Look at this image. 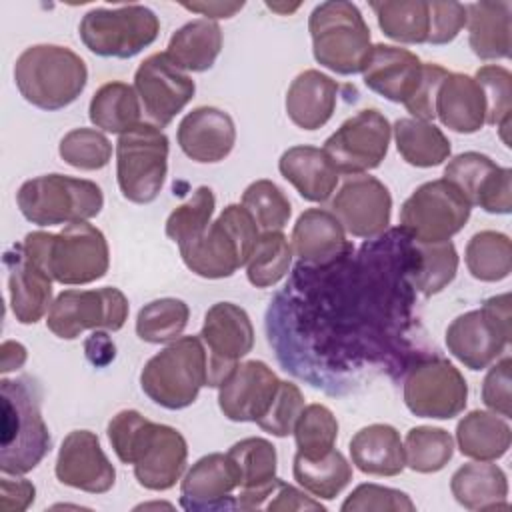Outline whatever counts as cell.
Returning <instances> with one entry per match:
<instances>
[{"mask_svg":"<svg viewBox=\"0 0 512 512\" xmlns=\"http://www.w3.org/2000/svg\"><path fill=\"white\" fill-rule=\"evenodd\" d=\"M106 432L118 460L134 466V476L146 490H170L180 480L188 444L176 428L156 424L138 410H120Z\"/></svg>","mask_w":512,"mask_h":512,"instance_id":"obj_1","label":"cell"},{"mask_svg":"<svg viewBox=\"0 0 512 512\" xmlns=\"http://www.w3.org/2000/svg\"><path fill=\"white\" fill-rule=\"evenodd\" d=\"M0 396V470L8 476H22L36 468L52 446L40 410L42 388L32 376L2 378Z\"/></svg>","mask_w":512,"mask_h":512,"instance_id":"obj_2","label":"cell"},{"mask_svg":"<svg viewBox=\"0 0 512 512\" xmlns=\"http://www.w3.org/2000/svg\"><path fill=\"white\" fill-rule=\"evenodd\" d=\"M22 248L52 280L66 286L96 282L110 266L108 242L102 230L88 222L66 224L64 230L56 234L40 230L28 232Z\"/></svg>","mask_w":512,"mask_h":512,"instance_id":"obj_3","label":"cell"},{"mask_svg":"<svg viewBox=\"0 0 512 512\" xmlns=\"http://www.w3.org/2000/svg\"><path fill=\"white\" fill-rule=\"evenodd\" d=\"M14 82L26 102L40 110L70 106L86 88V62L58 44L28 46L14 64Z\"/></svg>","mask_w":512,"mask_h":512,"instance_id":"obj_4","label":"cell"},{"mask_svg":"<svg viewBox=\"0 0 512 512\" xmlns=\"http://www.w3.org/2000/svg\"><path fill=\"white\" fill-rule=\"evenodd\" d=\"M258 236V226L248 210L242 204H228L198 240L178 250L186 268L196 276L220 280L246 266Z\"/></svg>","mask_w":512,"mask_h":512,"instance_id":"obj_5","label":"cell"},{"mask_svg":"<svg viewBox=\"0 0 512 512\" xmlns=\"http://www.w3.org/2000/svg\"><path fill=\"white\" fill-rule=\"evenodd\" d=\"M208 384V356L200 336H182L154 354L140 372L142 392L162 408L182 410L194 404Z\"/></svg>","mask_w":512,"mask_h":512,"instance_id":"obj_6","label":"cell"},{"mask_svg":"<svg viewBox=\"0 0 512 512\" xmlns=\"http://www.w3.org/2000/svg\"><path fill=\"white\" fill-rule=\"evenodd\" d=\"M308 30L320 66L342 76L362 72L372 44L370 28L356 4L344 0L318 4L308 18Z\"/></svg>","mask_w":512,"mask_h":512,"instance_id":"obj_7","label":"cell"},{"mask_svg":"<svg viewBox=\"0 0 512 512\" xmlns=\"http://www.w3.org/2000/svg\"><path fill=\"white\" fill-rule=\"evenodd\" d=\"M22 216L36 226L86 222L104 206L102 188L86 178L44 174L26 180L16 192Z\"/></svg>","mask_w":512,"mask_h":512,"instance_id":"obj_8","label":"cell"},{"mask_svg":"<svg viewBox=\"0 0 512 512\" xmlns=\"http://www.w3.org/2000/svg\"><path fill=\"white\" fill-rule=\"evenodd\" d=\"M168 172V136L140 122L116 142V180L122 196L134 204L158 198Z\"/></svg>","mask_w":512,"mask_h":512,"instance_id":"obj_9","label":"cell"},{"mask_svg":"<svg viewBox=\"0 0 512 512\" xmlns=\"http://www.w3.org/2000/svg\"><path fill=\"white\" fill-rule=\"evenodd\" d=\"M512 336L510 294L488 298L482 308L456 316L446 328L448 352L470 370H484L506 350Z\"/></svg>","mask_w":512,"mask_h":512,"instance_id":"obj_10","label":"cell"},{"mask_svg":"<svg viewBox=\"0 0 512 512\" xmlns=\"http://www.w3.org/2000/svg\"><path fill=\"white\" fill-rule=\"evenodd\" d=\"M160 32L158 16L142 4L92 8L78 26L84 46L102 58H132L150 46Z\"/></svg>","mask_w":512,"mask_h":512,"instance_id":"obj_11","label":"cell"},{"mask_svg":"<svg viewBox=\"0 0 512 512\" xmlns=\"http://www.w3.org/2000/svg\"><path fill=\"white\" fill-rule=\"evenodd\" d=\"M472 206L446 178L420 184L400 208V228L422 244L446 242L470 218Z\"/></svg>","mask_w":512,"mask_h":512,"instance_id":"obj_12","label":"cell"},{"mask_svg":"<svg viewBox=\"0 0 512 512\" xmlns=\"http://www.w3.org/2000/svg\"><path fill=\"white\" fill-rule=\"evenodd\" d=\"M128 298L112 286L96 290H64L52 302L46 326L62 338L74 340L84 330H120L128 318Z\"/></svg>","mask_w":512,"mask_h":512,"instance_id":"obj_13","label":"cell"},{"mask_svg":"<svg viewBox=\"0 0 512 512\" xmlns=\"http://www.w3.org/2000/svg\"><path fill=\"white\" fill-rule=\"evenodd\" d=\"M392 126L376 108H364L326 138L324 152L338 174H364L382 164L388 154Z\"/></svg>","mask_w":512,"mask_h":512,"instance_id":"obj_14","label":"cell"},{"mask_svg":"<svg viewBox=\"0 0 512 512\" xmlns=\"http://www.w3.org/2000/svg\"><path fill=\"white\" fill-rule=\"evenodd\" d=\"M402 396L414 416L450 420L466 408L468 384L452 362L436 356L408 370Z\"/></svg>","mask_w":512,"mask_h":512,"instance_id":"obj_15","label":"cell"},{"mask_svg":"<svg viewBox=\"0 0 512 512\" xmlns=\"http://www.w3.org/2000/svg\"><path fill=\"white\" fill-rule=\"evenodd\" d=\"M200 338L208 352V384L220 382L236 368L254 346V326L248 312L234 302H216L204 314Z\"/></svg>","mask_w":512,"mask_h":512,"instance_id":"obj_16","label":"cell"},{"mask_svg":"<svg viewBox=\"0 0 512 512\" xmlns=\"http://www.w3.org/2000/svg\"><path fill=\"white\" fill-rule=\"evenodd\" d=\"M134 90L150 124L164 128L194 98L196 84L166 52H156L136 68Z\"/></svg>","mask_w":512,"mask_h":512,"instance_id":"obj_17","label":"cell"},{"mask_svg":"<svg viewBox=\"0 0 512 512\" xmlns=\"http://www.w3.org/2000/svg\"><path fill=\"white\" fill-rule=\"evenodd\" d=\"M330 212L354 238H376L386 232L392 216L390 190L374 176H350L330 202Z\"/></svg>","mask_w":512,"mask_h":512,"instance_id":"obj_18","label":"cell"},{"mask_svg":"<svg viewBox=\"0 0 512 512\" xmlns=\"http://www.w3.org/2000/svg\"><path fill=\"white\" fill-rule=\"evenodd\" d=\"M444 178L462 192L470 206H480L488 214H510L512 170L498 166L490 156L462 152L448 162Z\"/></svg>","mask_w":512,"mask_h":512,"instance_id":"obj_19","label":"cell"},{"mask_svg":"<svg viewBox=\"0 0 512 512\" xmlns=\"http://www.w3.org/2000/svg\"><path fill=\"white\" fill-rule=\"evenodd\" d=\"M280 378L262 360L238 362L218 386L220 412L232 422H258L266 416Z\"/></svg>","mask_w":512,"mask_h":512,"instance_id":"obj_20","label":"cell"},{"mask_svg":"<svg viewBox=\"0 0 512 512\" xmlns=\"http://www.w3.org/2000/svg\"><path fill=\"white\" fill-rule=\"evenodd\" d=\"M54 472L64 486L88 494H104L116 482V470L90 430H72L62 440Z\"/></svg>","mask_w":512,"mask_h":512,"instance_id":"obj_21","label":"cell"},{"mask_svg":"<svg viewBox=\"0 0 512 512\" xmlns=\"http://www.w3.org/2000/svg\"><path fill=\"white\" fill-rule=\"evenodd\" d=\"M226 454L238 474L240 492L236 496V510L264 508L280 484V478L276 476V446L266 438L250 436L236 442Z\"/></svg>","mask_w":512,"mask_h":512,"instance_id":"obj_22","label":"cell"},{"mask_svg":"<svg viewBox=\"0 0 512 512\" xmlns=\"http://www.w3.org/2000/svg\"><path fill=\"white\" fill-rule=\"evenodd\" d=\"M238 474L228 454L212 452L192 464L180 484V506L190 512L234 510Z\"/></svg>","mask_w":512,"mask_h":512,"instance_id":"obj_23","label":"cell"},{"mask_svg":"<svg viewBox=\"0 0 512 512\" xmlns=\"http://www.w3.org/2000/svg\"><path fill=\"white\" fill-rule=\"evenodd\" d=\"M178 146L194 162L224 160L236 142V126L228 112L216 106H198L178 124Z\"/></svg>","mask_w":512,"mask_h":512,"instance_id":"obj_24","label":"cell"},{"mask_svg":"<svg viewBox=\"0 0 512 512\" xmlns=\"http://www.w3.org/2000/svg\"><path fill=\"white\" fill-rule=\"evenodd\" d=\"M420 58L400 46L374 44L362 66L364 84L390 102L406 104L422 78Z\"/></svg>","mask_w":512,"mask_h":512,"instance_id":"obj_25","label":"cell"},{"mask_svg":"<svg viewBox=\"0 0 512 512\" xmlns=\"http://www.w3.org/2000/svg\"><path fill=\"white\" fill-rule=\"evenodd\" d=\"M8 268V294L14 318L20 324H36L52 306V278L22 248L12 246L4 254Z\"/></svg>","mask_w":512,"mask_h":512,"instance_id":"obj_26","label":"cell"},{"mask_svg":"<svg viewBox=\"0 0 512 512\" xmlns=\"http://www.w3.org/2000/svg\"><path fill=\"white\" fill-rule=\"evenodd\" d=\"M292 248L304 264L326 266L352 250L346 232L330 210H304L292 228Z\"/></svg>","mask_w":512,"mask_h":512,"instance_id":"obj_27","label":"cell"},{"mask_svg":"<svg viewBox=\"0 0 512 512\" xmlns=\"http://www.w3.org/2000/svg\"><path fill=\"white\" fill-rule=\"evenodd\" d=\"M468 44L480 60H502L512 48V4L480 0L466 6Z\"/></svg>","mask_w":512,"mask_h":512,"instance_id":"obj_28","label":"cell"},{"mask_svg":"<svg viewBox=\"0 0 512 512\" xmlns=\"http://www.w3.org/2000/svg\"><path fill=\"white\" fill-rule=\"evenodd\" d=\"M338 84L320 70L300 72L286 92V114L302 130L322 128L334 114Z\"/></svg>","mask_w":512,"mask_h":512,"instance_id":"obj_29","label":"cell"},{"mask_svg":"<svg viewBox=\"0 0 512 512\" xmlns=\"http://www.w3.org/2000/svg\"><path fill=\"white\" fill-rule=\"evenodd\" d=\"M436 116L458 132L474 134L486 124V102L478 82L462 72H448L436 94Z\"/></svg>","mask_w":512,"mask_h":512,"instance_id":"obj_30","label":"cell"},{"mask_svg":"<svg viewBox=\"0 0 512 512\" xmlns=\"http://www.w3.org/2000/svg\"><path fill=\"white\" fill-rule=\"evenodd\" d=\"M280 174L308 202H326L338 184V172L322 148L292 146L278 160Z\"/></svg>","mask_w":512,"mask_h":512,"instance_id":"obj_31","label":"cell"},{"mask_svg":"<svg viewBox=\"0 0 512 512\" xmlns=\"http://www.w3.org/2000/svg\"><path fill=\"white\" fill-rule=\"evenodd\" d=\"M352 464L370 476H398L406 468L400 432L390 424L360 428L350 440Z\"/></svg>","mask_w":512,"mask_h":512,"instance_id":"obj_32","label":"cell"},{"mask_svg":"<svg viewBox=\"0 0 512 512\" xmlns=\"http://www.w3.org/2000/svg\"><path fill=\"white\" fill-rule=\"evenodd\" d=\"M450 490L454 500L466 510L508 508V478L492 462L476 460L460 466L450 478Z\"/></svg>","mask_w":512,"mask_h":512,"instance_id":"obj_33","label":"cell"},{"mask_svg":"<svg viewBox=\"0 0 512 512\" xmlns=\"http://www.w3.org/2000/svg\"><path fill=\"white\" fill-rule=\"evenodd\" d=\"M222 50V30L214 20L198 18L180 26L168 46L166 56L184 72H206L214 66Z\"/></svg>","mask_w":512,"mask_h":512,"instance_id":"obj_34","label":"cell"},{"mask_svg":"<svg viewBox=\"0 0 512 512\" xmlns=\"http://www.w3.org/2000/svg\"><path fill=\"white\" fill-rule=\"evenodd\" d=\"M458 450L472 458L492 462L502 458L512 442V430L506 418L496 412L472 410L456 426Z\"/></svg>","mask_w":512,"mask_h":512,"instance_id":"obj_35","label":"cell"},{"mask_svg":"<svg viewBox=\"0 0 512 512\" xmlns=\"http://www.w3.org/2000/svg\"><path fill=\"white\" fill-rule=\"evenodd\" d=\"M398 154L416 168H432L450 156V140L432 122L398 118L392 126Z\"/></svg>","mask_w":512,"mask_h":512,"instance_id":"obj_36","label":"cell"},{"mask_svg":"<svg viewBox=\"0 0 512 512\" xmlns=\"http://www.w3.org/2000/svg\"><path fill=\"white\" fill-rule=\"evenodd\" d=\"M142 104L134 86L126 82H106L102 84L88 106L90 122L112 134H124L136 124H140Z\"/></svg>","mask_w":512,"mask_h":512,"instance_id":"obj_37","label":"cell"},{"mask_svg":"<svg viewBox=\"0 0 512 512\" xmlns=\"http://www.w3.org/2000/svg\"><path fill=\"white\" fill-rule=\"evenodd\" d=\"M292 474L294 480L312 496L332 500L350 484L352 466L336 448L320 458H304L296 452Z\"/></svg>","mask_w":512,"mask_h":512,"instance_id":"obj_38","label":"cell"},{"mask_svg":"<svg viewBox=\"0 0 512 512\" xmlns=\"http://www.w3.org/2000/svg\"><path fill=\"white\" fill-rule=\"evenodd\" d=\"M378 26L400 44H426L430 32V4L424 0L370 2Z\"/></svg>","mask_w":512,"mask_h":512,"instance_id":"obj_39","label":"cell"},{"mask_svg":"<svg viewBox=\"0 0 512 512\" xmlns=\"http://www.w3.org/2000/svg\"><path fill=\"white\" fill-rule=\"evenodd\" d=\"M458 254L450 240L436 244L414 242L408 280L424 296L438 294L456 276Z\"/></svg>","mask_w":512,"mask_h":512,"instance_id":"obj_40","label":"cell"},{"mask_svg":"<svg viewBox=\"0 0 512 512\" xmlns=\"http://www.w3.org/2000/svg\"><path fill=\"white\" fill-rule=\"evenodd\" d=\"M468 272L482 282H500L512 272V244L504 232H476L464 250Z\"/></svg>","mask_w":512,"mask_h":512,"instance_id":"obj_41","label":"cell"},{"mask_svg":"<svg viewBox=\"0 0 512 512\" xmlns=\"http://www.w3.org/2000/svg\"><path fill=\"white\" fill-rule=\"evenodd\" d=\"M292 248L280 230L262 232L246 262L248 282L256 288L278 284L290 270Z\"/></svg>","mask_w":512,"mask_h":512,"instance_id":"obj_42","label":"cell"},{"mask_svg":"<svg viewBox=\"0 0 512 512\" xmlns=\"http://www.w3.org/2000/svg\"><path fill=\"white\" fill-rule=\"evenodd\" d=\"M402 444L406 466L418 474L440 472L454 456V438L444 428H410Z\"/></svg>","mask_w":512,"mask_h":512,"instance_id":"obj_43","label":"cell"},{"mask_svg":"<svg viewBox=\"0 0 512 512\" xmlns=\"http://www.w3.org/2000/svg\"><path fill=\"white\" fill-rule=\"evenodd\" d=\"M190 318V308L180 298H158L144 304L136 316V334L150 344L176 340Z\"/></svg>","mask_w":512,"mask_h":512,"instance_id":"obj_44","label":"cell"},{"mask_svg":"<svg viewBox=\"0 0 512 512\" xmlns=\"http://www.w3.org/2000/svg\"><path fill=\"white\" fill-rule=\"evenodd\" d=\"M292 434L300 456L320 458L334 448L338 438V420L328 406L308 404L302 408Z\"/></svg>","mask_w":512,"mask_h":512,"instance_id":"obj_45","label":"cell"},{"mask_svg":"<svg viewBox=\"0 0 512 512\" xmlns=\"http://www.w3.org/2000/svg\"><path fill=\"white\" fill-rule=\"evenodd\" d=\"M216 208L212 188L198 186L192 196L172 210L166 220V236L178 244V248L198 240L210 226V218Z\"/></svg>","mask_w":512,"mask_h":512,"instance_id":"obj_46","label":"cell"},{"mask_svg":"<svg viewBox=\"0 0 512 512\" xmlns=\"http://www.w3.org/2000/svg\"><path fill=\"white\" fill-rule=\"evenodd\" d=\"M242 206L248 210L258 230L264 232L282 230L292 216L288 196L278 184L266 178L248 184V188L242 192Z\"/></svg>","mask_w":512,"mask_h":512,"instance_id":"obj_47","label":"cell"},{"mask_svg":"<svg viewBox=\"0 0 512 512\" xmlns=\"http://www.w3.org/2000/svg\"><path fill=\"white\" fill-rule=\"evenodd\" d=\"M474 80L478 82L486 102V124L500 130L506 146H510L508 128L512 114V74L504 66L488 64L476 70Z\"/></svg>","mask_w":512,"mask_h":512,"instance_id":"obj_48","label":"cell"},{"mask_svg":"<svg viewBox=\"0 0 512 512\" xmlns=\"http://www.w3.org/2000/svg\"><path fill=\"white\" fill-rule=\"evenodd\" d=\"M60 158L78 170H100L112 158L110 140L94 128H74L60 140Z\"/></svg>","mask_w":512,"mask_h":512,"instance_id":"obj_49","label":"cell"},{"mask_svg":"<svg viewBox=\"0 0 512 512\" xmlns=\"http://www.w3.org/2000/svg\"><path fill=\"white\" fill-rule=\"evenodd\" d=\"M342 512H414L416 506L410 496L402 490L378 486V484H360L340 506Z\"/></svg>","mask_w":512,"mask_h":512,"instance_id":"obj_50","label":"cell"},{"mask_svg":"<svg viewBox=\"0 0 512 512\" xmlns=\"http://www.w3.org/2000/svg\"><path fill=\"white\" fill-rule=\"evenodd\" d=\"M302 408H304V396H302L300 388L294 382L280 380V388L276 392L274 402L270 404L266 416L260 418L256 424L264 432L284 438V436L292 434Z\"/></svg>","mask_w":512,"mask_h":512,"instance_id":"obj_51","label":"cell"},{"mask_svg":"<svg viewBox=\"0 0 512 512\" xmlns=\"http://www.w3.org/2000/svg\"><path fill=\"white\" fill-rule=\"evenodd\" d=\"M430 4V32L428 42L442 46L452 42L466 26V6L460 2H428Z\"/></svg>","mask_w":512,"mask_h":512,"instance_id":"obj_52","label":"cell"},{"mask_svg":"<svg viewBox=\"0 0 512 512\" xmlns=\"http://www.w3.org/2000/svg\"><path fill=\"white\" fill-rule=\"evenodd\" d=\"M446 74L448 70L442 68L440 64H432V62L422 64L420 84L412 94V98L404 104L406 110L412 114V118L426 120V122L436 118V94Z\"/></svg>","mask_w":512,"mask_h":512,"instance_id":"obj_53","label":"cell"},{"mask_svg":"<svg viewBox=\"0 0 512 512\" xmlns=\"http://www.w3.org/2000/svg\"><path fill=\"white\" fill-rule=\"evenodd\" d=\"M510 368L512 360L510 356H504L500 362H496L484 382H482V402L502 418L512 416V394H510Z\"/></svg>","mask_w":512,"mask_h":512,"instance_id":"obj_54","label":"cell"},{"mask_svg":"<svg viewBox=\"0 0 512 512\" xmlns=\"http://www.w3.org/2000/svg\"><path fill=\"white\" fill-rule=\"evenodd\" d=\"M36 496V488L26 478H8V474L0 480V510L2 512H22L26 510Z\"/></svg>","mask_w":512,"mask_h":512,"instance_id":"obj_55","label":"cell"},{"mask_svg":"<svg viewBox=\"0 0 512 512\" xmlns=\"http://www.w3.org/2000/svg\"><path fill=\"white\" fill-rule=\"evenodd\" d=\"M264 508L270 512H276V510H320L322 512L324 510L320 500H314L312 496L304 494L296 486L286 484L282 480L276 486V490L272 492V496Z\"/></svg>","mask_w":512,"mask_h":512,"instance_id":"obj_56","label":"cell"},{"mask_svg":"<svg viewBox=\"0 0 512 512\" xmlns=\"http://www.w3.org/2000/svg\"><path fill=\"white\" fill-rule=\"evenodd\" d=\"M190 12H198L206 16V20H218V18H232L236 12L244 8V2H186L182 4Z\"/></svg>","mask_w":512,"mask_h":512,"instance_id":"obj_57","label":"cell"},{"mask_svg":"<svg viewBox=\"0 0 512 512\" xmlns=\"http://www.w3.org/2000/svg\"><path fill=\"white\" fill-rule=\"evenodd\" d=\"M114 342L108 338L106 332H94L86 340V356L94 366H104L114 360Z\"/></svg>","mask_w":512,"mask_h":512,"instance_id":"obj_58","label":"cell"},{"mask_svg":"<svg viewBox=\"0 0 512 512\" xmlns=\"http://www.w3.org/2000/svg\"><path fill=\"white\" fill-rule=\"evenodd\" d=\"M26 358H28L26 348L20 342L4 340L0 346V372L6 374V372L22 368Z\"/></svg>","mask_w":512,"mask_h":512,"instance_id":"obj_59","label":"cell"},{"mask_svg":"<svg viewBox=\"0 0 512 512\" xmlns=\"http://www.w3.org/2000/svg\"><path fill=\"white\" fill-rule=\"evenodd\" d=\"M270 10H276V12H282V14H290L294 12L300 4H292V6H286V4H266Z\"/></svg>","mask_w":512,"mask_h":512,"instance_id":"obj_60","label":"cell"}]
</instances>
